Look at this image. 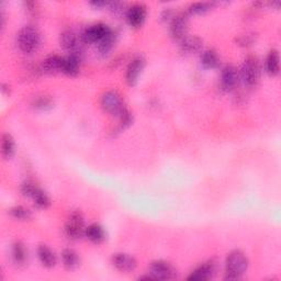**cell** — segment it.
Returning <instances> with one entry per match:
<instances>
[{"mask_svg":"<svg viewBox=\"0 0 281 281\" xmlns=\"http://www.w3.org/2000/svg\"><path fill=\"white\" fill-rule=\"evenodd\" d=\"M248 258L241 250H233L225 261V279L239 280L248 269Z\"/></svg>","mask_w":281,"mask_h":281,"instance_id":"obj_1","label":"cell"},{"mask_svg":"<svg viewBox=\"0 0 281 281\" xmlns=\"http://www.w3.org/2000/svg\"><path fill=\"white\" fill-rule=\"evenodd\" d=\"M41 33L32 26H26L18 33V45L25 54L35 53L41 46Z\"/></svg>","mask_w":281,"mask_h":281,"instance_id":"obj_2","label":"cell"},{"mask_svg":"<svg viewBox=\"0 0 281 281\" xmlns=\"http://www.w3.org/2000/svg\"><path fill=\"white\" fill-rule=\"evenodd\" d=\"M261 78V66L258 63L257 58L254 56H248L244 61L241 71H240V79L244 85L253 88L255 87Z\"/></svg>","mask_w":281,"mask_h":281,"instance_id":"obj_3","label":"cell"},{"mask_svg":"<svg viewBox=\"0 0 281 281\" xmlns=\"http://www.w3.org/2000/svg\"><path fill=\"white\" fill-rule=\"evenodd\" d=\"M101 107L109 114L120 118L128 109L124 107L121 96L116 91H107L101 97Z\"/></svg>","mask_w":281,"mask_h":281,"instance_id":"obj_4","label":"cell"},{"mask_svg":"<svg viewBox=\"0 0 281 281\" xmlns=\"http://www.w3.org/2000/svg\"><path fill=\"white\" fill-rule=\"evenodd\" d=\"M85 220L79 211L73 212L65 225V234L69 240L78 241L85 235Z\"/></svg>","mask_w":281,"mask_h":281,"instance_id":"obj_5","label":"cell"},{"mask_svg":"<svg viewBox=\"0 0 281 281\" xmlns=\"http://www.w3.org/2000/svg\"><path fill=\"white\" fill-rule=\"evenodd\" d=\"M149 276L152 280H172L177 277V270L172 264L165 261H156L151 264Z\"/></svg>","mask_w":281,"mask_h":281,"instance_id":"obj_6","label":"cell"},{"mask_svg":"<svg viewBox=\"0 0 281 281\" xmlns=\"http://www.w3.org/2000/svg\"><path fill=\"white\" fill-rule=\"evenodd\" d=\"M112 31L111 29L103 25V24H97L88 27L86 30L83 32V34L80 35L81 41L85 44H91V43H96L98 44L102 39H105L106 36Z\"/></svg>","mask_w":281,"mask_h":281,"instance_id":"obj_7","label":"cell"},{"mask_svg":"<svg viewBox=\"0 0 281 281\" xmlns=\"http://www.w3.org/2000/svg\"><path fill=\"white\" fill-rule=\"evenodd\" d=\"M60 43L64 50L69 52V54H83V46H81L83 41H81V38H78L77 34L72 30H66L61 34Z\"/></svg>","mask_w":281,"mask_h":281,"instance_id":"obj_8","label":"cell"},{"mask_svg":"<svg viewBox=\"0 0 281 281\" xmlns=\"http://www.w3.org/2000/svg\"><path fill=\"white\" fill-rule=\"evenodd\" d=\"M171 34L173 39L180 42L188 35V17L186 13L175 14L171 21Z\"/></svg>","mask_w":281,"mask_h":281,"instance_id":"obj_9","label":"cell"},{"mask_svg":"<svg viewBox=\"0 0 281 281\" xmlns=\"http://www.w3.org/2000/svg\"><path fill=\"white\" fill-rule=\"evenodd\" d=\"M240 81V72L233 65H227L221 73V87L225 91H231Z\"/></svg>","mask_w":281,"mask_h":281,"instance_id":"obj_10","label":"cell"},{"mask_svg":"<svg viewBox=\"0 0 281 281\" xmlns=\"http://www.w3.org/2000/svg\"><path fill=\"white\" fill-rule=\"evenodd\" d=\"M128 24L133 28H139L144 25V22L147 17L146 7L143 4H135L130 8H128L127 14Z\"/></svg>","mask_w":281,"mask_h":281,"instance_id":"obj_11","label":"cell"},{"mask_svg":"<svg viewBox=\"0 0 281 281\" xmlns=\"http://www.w3.org/2000/svg\"><path fill=\"white\" fill-rule=\"evenodd\" d=\"M145 60L142 56H137L133 60L127 68V75H125V79L127 83L130 86H135L138 81V78L142 74L144 67H145Z\"/></svg>","mask_w":281,"mask_h":281,"instance_id":"obj_12","label":"cell"},{"mask_svg":"<svg viewBox=\"0 0 281 281\" xmlns=\"http://www.w3.org/2000/svg\"><path fill=\"white\" fill-rule=\"evenodd\" d=\"M112 265L121 272H130L136 268L137 263L135 258L129 254L116 253L112 256Z\"/></svg>","mask_w":281,"mask_h":281,"instance_id":"obj_13","label":"cell"},{"mask_svg":"<svg viewBox=\"0 0 281 281\" xmlns=\"http://www.w3.org/2000/svg\"><path fill=\"white\" fill-rule=\"evenodd\" d=\"M216 271H217L216 264L213 262L204 263L191 272V275L188 277V280L190 281L210 280L214 277V275H216Z\"/></svg>","mask_w":281,"mask_h":281,"instance_id":"obj_14","label":"cell"},{"mask_svg":"<svg viewBox=\"0 0 281 281\" xmlns=\"http://www.w3.org/2000/svg\"><path fill=\"white\" fill-rule=\"evenodd\" d=\"M180 50L184 54H195L200 52L203 45V42L200 38L195 35H187L180 42Z\"/></svg>","mask_w":281,"mask_h":281,"instance_id":"obj_15","label":"cell"},{"mask_svg":"<svg viewBox=\"0 0 281 281\" xmlns=\"http://www.w3.org/2000/svg\"><path fill=\"white\" fill-rule=\"evenodd\" d=\"M81 65V55L69 54V56L64 58L62 73L68 76H76L79 74Z\"/></svg>","mask_w":281,"mask_h":281,"instance_id":"obj_16","label":"cell"},{"mask_svg":"<svg viewBox=\"0 0 281 281\" xmlns=\"http://www.w3.org/2000/svg\"><path fill=\"white\" fill-rule=\"evenodd\" d=\"M38 257L40 263L46 268H52L56 265V255L46 245H40L38 248Z\"/></svg>","mask_w":281,"mask_h":281,"instance_id":"obj_17","label":"cell"},{"mask_svg":"<svg viewBox=\"0 0 281 281\" xmlns=\"http://www.w3.org/2000/svg\"><path fill=\"white\" fill-rule=\"evenodd\" d=\"M64 58L57 55H53L48 57L45 61H43L42 71L46 74H56L62 73Z\"/></svg>","mask_w":281,"mask_h":281,"instance_id":"obj_18","label":"cell"},{"mask_svg":"<svg viewBox=\"0 0 281 281\" xmlns=\"http://www.w3.org/2000/svg\"><path fill=\"white\" fill-rule=\"evenodd\" d=\"M62 263L67 270H75L79 267L80 258L75 250L66 248L62 253Z\"/></svg>","mask_w":281,"mask_h":281,"instance_id":"obj_19","label":"cell"},{"mask_svg":"<svg viewBox=\"0 0 281 281\" xmlns=\"http://www.w3.org/2000/svg\"><path fill=\"white\" fill-rule=\"evenodd\" d=\"M86 238L90 242L95 244H101L106 240V232L103 230V227L97 223L90 224L88 227H86L85 232Z\"/></svg>","mask_w":281,"mask_h":281,"instance_id":"obj_20","label":"cell"},{"mask_svg":"<svg viewBox=\"0 0 281 281\" xmlns=\"http://www.w3.org/2000/svg\"><path fill=\"white\" fill-rule=\"evenodd\" d=\"M12 260L17 266L22 267L28 263V250L24 243L16 242L12 245Z\"/></svg>","mask_w":281,"mask_h":281,"instance_id":"obj_21","label":"cell"},{"mask_svg":"<svg viewBox=\"0 0 281 281\" xmlns=\"http://www.w3.org/2000/svg\"><path fill=\"white\" fill-rule=\"evenodd\" d=\"M266 72L270 76H277L280 72V56L277 50H272L266 58Z\"/></svg>","mask_w":281,"mask_h":281,"instance_id":"obj_22","label":"cell"},{"mask_svg":"<svg viewBox=\"0 0 281 281\" xmlns=\"http://www.w3.org/2000/svg\"><path fill=\"white\" fill-rule=\"evenodd\" d=\"M201 64L206 69H216L220 65V57L214 50H206L201 55Z\"/></svg>","mask_w":281,"mask_h":281,"instance_id":"obj_23","label":"cell"},{"mask_svg":"<svg viewBox=\"0 0 281 281\" xmlns=\"http://www.w3.org/2000/svg\"><path fill=\"white\" fill-rule=\"evenodd\" d=\"M14 151H16V144H14V139L13 137L9 134V133H6L3 136V142H2V153L3 156L6 159H10Z\"/></svg>","mask_w":281,"mask_h":281,"instance_id":"obj_24","label":"cell"},{"mask_svg":"<svg viewBox=\"0 0 281 281\" xmlns=\"http://www.w3.org/2000/svg\"><path fill=\"white\" fill-rule=\"evenodd\" d=\"M114 44H115V34L113 33V31H111L105 39H102L97 44L99 53L102 55H108L114 48Z\"/></svg>","mask_w":281,"mask_h":281,"instance_id":"obj_25","label":"cell"},{"mask_svg":"<svg viewBox=\"0 0 281 281\" xmlns=\"http://www.w3.org/2000/svg\"><path fill=\"white\" fill-rule=\"evenodd\" d=\"M31 198L33 199V201L36 204V206L40 209H46L51 205L50 197L39 187L36 188V190L34 191V194L32 195Z\"/></svg>","mask_w":281,"mask_h":281,"instance_id":"obj_26","label":"cell"},{"mask_svg":"<svg viewBox=\"0 0 281 281\" xmlns=\"http://www.w3.org/2000/svg\"><path fill=\"white\" fill-rule=\"evenodd\" d=\"M9 213H10V216L13 219L20 220V221H28V220H30L32 218L31 211L29 209H27V208H25V206H22V205L13 206L12 209H10Z\"/></svg>","mask_w":281,"mask_h":281,"instance_id":"obj_27","label":"cell"},{"mask_svg":"<svg viewBox=\"0 0 281 281\" xmlns=\"http://www.w3.org/2000/svg\"><path fill=\"white\" fill-rule=\"evenodd\" d=\"M213 7V4L211 3H195L190 5L189 12L192 14H202L208 12Z\"/></svg>","mask_w":281,"mask_h":281,"instance_id":"obj_28","label":"cell"},{"mask_svg":"<svg viewBox=\"0 0 281 281\" xmlns=\"http://www.w3.org/2000/svg\"><path fill=\"white\" fill-rule=\"evenodd\" d=\"M32 105H33V108L38 110H49L53 107V101H52L51 98L42 96V97L34 99Z\"/></svg>","mask_w":281,"mask_h":281,"instance_id":"obj_29","label":"cell"},{"mask_svg":"<svg viewBox=\"0 0 281 281\" xmlns=\"http://www.w3.org/2000/svg\"><path fill=\"white\" fill-rule=\"evenodd\" d=\"M108 6L110 8V11L113 14H115V16H121V14H123L124 12H125V14H127L128 10H125V5L122 3H118V2L109 3Z\"/></svg>","mask_w":281,"mask_h":281,"instance_id":"obj_30","label":"cell"},{"mask_svg":"<svg viewBox=\"0 0 281 281\" xmlns=\"http://www.w3.org/2000/svg\"><path fill=\"white\" fill-rule=\"evenodd\" d=\"M36 188H38V187H36L35 184L32 183V182H25L21 186V192H22V195H24L25 197L31 198L32 195L34 194V191L36 190Z\"/></svg>","mask_w":281,"mask_h":281,"instance_id":"obj_31","label":"cell"},{"mask_svg":"<svg viewBox=\"0 0 281 281\" xmlns=\"http://www.w3.org/2000/svg\"><path fill=\"white\" fill-rule=\"evenodd\" d=\"M255 41V38H254V34H246V35H242L241 38L238 39V43L239 45H242V46H248V45H251V44L254 43Z\"/></svg>","mask_w":281,"mask_h":281,"instance_id":"obj_32","label":"cell"},{"mask_svg":"<svg viewBox=\"0 0 281 281\" xmlns=\"http://www.w3.org/2000/svg\"><path fill=\"white\" fill-rule=\"evenodd\" d=\"M26 7H27V10L29 13L36 14V12H38V5H36L35 3H32V2L26 3Z\"/></svg>","mask_w":281,"mask_h":281,"instance_id":"obj_33","label":"cell"},{"mask_svg":"<svg viewBox=\"0 0 281 281\" xmlns=\"http://www.w3.org/2000/svg\"><path fill=\"white\" fill-rule=\"evenodd\" d=\"M109 3L107 2H92L91 5L95 6L96 8H102V7H105V6H108Z\"/></svg>","mask_w":281,"mask_h":281,"instance_id":"obj_34","label":"cell"}]
</instances>
